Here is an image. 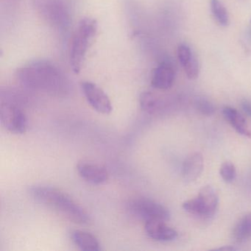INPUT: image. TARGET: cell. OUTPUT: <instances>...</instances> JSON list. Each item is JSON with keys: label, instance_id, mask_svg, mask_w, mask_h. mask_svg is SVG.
I'll use <instances>...</instances> for the list:
<instances>
[{"label": "cell", "instance_id": "6da1fadb", "mask_svg": "<svg viewBox=\"0 0 251 251\" xmlns=\"http://www.w3.org/2000/svg\"><path fill=\"white\" fill-rule=\"evenodd\" d=\"M17 78L23 87L58 98L73 92L70 79L56 64L48 60H37L18 69Z\"/></svg>", "mask_w": 251, "mask_h": 251}, {"label": "cell", "instance_id": "7a4b0ae2", "mask_svg": "<svg viewBox=\"0 0 251 251\" xmlns=\"http://www.w3.org/2000/svg\"><path fill=\"white\" fill-rule=\"evenodd\" d=\"M29 194L36 202L53 210L73 223L83 226L90 222V216L87 211L61 189L39 185L30 187Z\"/></svg>", "mask_w": 251, "mask_h": 251}, {"label": "cell", "instance_id": "3957f363", "mask_svg": "<svg viewBox=\"0 0 251 251\" xmlns=\"http://www.w3.org/2000/svg\"><path fill=\"white\" fill-rule=\"evenodd\" d=\"M98 29L96 20L90 17H84L77 24L73 33L70 50V67L75 74H78L81 70Z\"/></svg>", "mask_w": 251, "mask_h": 251}, {"label": "cell", "instance_id": "277c9868", "mask_svg": "<svg viewBox=\"0 0 251 251\" xmlns=\"http://www.w3.org/2000/svg\"><path fill=\"white\" fill-rule=\"evenodd\" d=\"M35 11L49 25L66 31L71 25V14L63 0H33Z\"/></svg>", "mask_w": 251, "mask_h": 251}, {"label": "cell", "instance_id": "5b68a950", "mask_svg": "<svg viewBox=\"0 0 251 251\" xmlns=\"http://www.w3.org/2000/svg\"><path fill=\"white\" fill-rule=\"evenodd\" d=\"M219 205V197L215 189L210 186H204L194 199L183 203L185 211L193 215L210 218L215 214Z\"/></svg>", "mask_w": 251, "mask_h": 251}, {"label": "cell", "instance_id": "8992f818", "mask_svg": "<svg viewBox=\"0 0 251 251\" xmlns=\"http://www.w3.org/2000/svg\"><path fill=\"white\" fill-rule=\"evenodd\" d=\"M127 207L133 215L145 222L150 220L166 222L170 218V211L165 206L150 198H136L130 200Z\"/></svg>", "mask_w": 251, "mask_h": 251}, {"label": "cell", "instance_id": "52a82bcc", "mask_svg": "<svg viewBox=\"0 0 251 251\" xmlns=\"http://www.w3.org/2000/svg\"><path fill=\"white\" fill-rule=\"evenodd\" d=\"M23 107L11 102H2L0 105V120L8 131L23 134L27 127V119Z\"/></svg>", "mask_w": 251, "mask_h": 251}, {"label": "cell", "instance_id": "ba28073f", "mask_svg": "<svg viewBox=\"0 0 251 251\" xmlns=\"http://www.w3.org/2000/svg\"><path fill=\"white\" fill-rule=\"evenodd\" d=\"M80 87L86 100L94 110L105 115L111 114L113 111L111 100L100 86L92 82L83 81Z\"/></svg>", "mask_w": 251, "mask_h": 251}, {"label": "cell", "instance_id": "9c48e42d", "mask_svg": "<svg viewBox=\"0 0 251 251\" xmlns=\"http://www.w3.org/2000/svg\"><path fill=\"white\" fill-rule=\"evenodd\" d=\"M76 168L79 176L92 184H102L108 180V171L100 164L89 161H79Z\"/></svg>", "mask_w": 251, "mask_h": 251}, {"label": "cell", "instance_id": "30bf717a", "mask_svg": "<svg viewBox=\"0 0 251 251\" xmlns=\"http://www.w3.org/2000/svg\"><path fill=\"white\" fill-rule=\"evenodd\" d=\"M145 230L149 237L158 242H170L176 239L177 236V232L167 226L163 220L145 222Z\"/></svg>", "mask_w": 251, "mask_h": 251}, {"label": "cell", "instance_id": "8fae6325", "mask_svg": "<svg viewBox=\"0 0 251 251\" xmlns=\"http://www.w3.org/2000/svg\"><path fill=\"white\" fill-rule=\"evenodd\" d=\"M175 76V70L171 64L161 63L152 72L151 84L155 89L167 90L173 86Z\"/></svg>", "mask_w": 251, "mask_h": 251}, {"label": "cell", "instance_id": "7c38bea8", "mask_svg": "<svg viewBox=\"0 0 251 251\" xmlns=\"http://www.w3.org/2000/svg\"><path fill=\"white\" fill-rule=\"evenodd\" d=\"M204 167V159L201 152H194L185 159L182 175L186 182H193L201 176Z\"/></svg>", "mask_w": 251, "mask_h": 251}, {"label": "cell", "instance_id": "4fadbf2b", "mask_svg": "<svg viewBox=\"0 0 251 251\" xmlns=\"http://www.w3.org/2000/svg\"><path fill=\"white\" fill-rule=\"evenodd\" d=\"M139 105L142 111L151 115H158L166 111L165 99L151 92H145L139 97Z\"/></svg>", "mask_w": 251, "mask_h": 251}, {"label": "cell", "instance_id": "5bb4252c", "mask_svg": "<svg viewBox=\"0 0 251 251\" xmlns=\"http://www.w3.org/2000/svg\"><path fill=\"white\" fill-rule=\"evenodd\" d=\"M71 238L76 246L82 251H99L101 250L98 238L89 232L75 230L71 233Z\"/></svg>", "mask_w": 251, "mask_h": 251}, {"label": "cell", "instance_id": "9a60e30c", "mask_svg": "<svg viewBox=\"0 0 251 251\" xmlns=\"http://www.w3.org/2000/svg\"><path fill=\"white\" fill-rule=\"evenodd\" d=\"M223 114L226 120L233 129L242 136L251 137V131L248 128L245 118L238 112L237 110L230 106L223 108Z\"/></svg>", "mask_w": 251, "mask_h": 251}, {"label": "cell", "instance_id": "2e32d148", "mask_svg": "<svg viewBox=\"0 0 251 251\" xmlns=\"http://www.w3.org/2000/svg\"><path fill=\"white\" fill-rule=\"evenodd\" d=\"M232 234L233 239L238 242H245L251 238V213L239 220L235 226Z\"/></svg>", "mask_w": 251, "mask_h": 251}, {"label": "cell", "instance_id": "e0dca14e", "mask_svg": "<svg viewBox=\"0 0 251 251\" xmlns=\"http://www.w3.org/2000/svg\"><path fill=\"white\" fill-rule=\"evenodd\" d=\"M211 11L216 21L223 27L229 25V15L225 5L220 0H211Z\"/></svg>", "mask_w": 251, "mask_h": 251}, {"label": "cell", "instance_id": "ac0fdd59", "mask_svg": "<svg viewBox=\"0 0 251 251\" xmlns=\"http://www.w3.org/2000/svg\"><path fill=\"white\" fill-rule=\"evenodd\" d=\"M195 105L196 109L202 115L209 117L215 112V107L214 104L209 100L203 97L197 98L195 101Z\"/></svg>", "mask_w": 251, "mask_h": 251}, {"label": "cell", "instance_id": "d6986e66", "mask_svg": "<svg viewBox=\"0 0 251 251\" xmlns=\"http://www.w3.org/2000/svg\"><path fill=\"white\" fill-rule=\"evenodd\" d=\"M220 174L226 183H232L236 177V170L234 164L230 161L223 163L220 167Z\"/></svg>", "mask_w": 251, "mask_h": 251}, {"label": "cell", "instance_id": "ffe728a7", "mask_svg": "<svg viewBox=\"0 0 251 251\" xmlns=\"http://www.w3.org/2000/svg\"><path fill=\"white\" fill-rule=\"evenodd\" d=\"M183 67L186 76L190 80H195L199 75V63L195 55H193L192 58L188 61L187 64Z\"/></svg>", "mask_w": 251, "mask_h": 251}, {"label": "cell", "instance_id": "44dd1931", "mask_svg": "<svg viewBox=\"0 0 251 251\" xmlns=\"http://www.w3.org/2000/svg\"><path fill=\"white\" fill-rule=\"evenodd\" d=\"M193 56L190 48L186 45H180L177 48V57L182 67L186 65L188 61Z\"/></svg>", "mask_w": 251, "mask_h": 251}, {"label": "cell", "instance_id": "7402d4cb", "mask_svg": "<svg viewBox=\"0 0 251 251\" xmlns=\"http://www.w3.org/2000/svg\"><path fill=\"white\" fill-rule=\"evenodd\" d=\"M241 106H242L244 112L248 117H251V102H250L248 100H242V102H241Z\"/></svg>", "mask_w": 251, "mask_h": 251}, {"label": "cell", "instance_id": "603a6c76", "mask_svg": "<svg viewBox=\"0 0 251 251\" xmlns=\"http://www.w3.org/2000/svg\"><path fill=\"white\" fill-rule=\"evenodd\" d=\"M237 248H234V247L232 246H224L222 247V248H217L216 249V251H237Z\"/></svg>", "mask_w": 251, "mask_h": 251}]
</instances>
